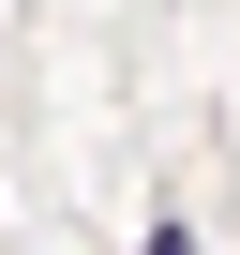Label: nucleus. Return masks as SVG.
Here are the masks:
<instances>
[{
  "instance_id": "1",
  "label": "nucleus",
  "mask_w": 240,
  "mask_h": 255,
  "mask_svg": "<svg viewBox=\"0 0 240 255\" xmlns=\"http://www.w3.org/2000/svg\"><path fill=\"white\" fill-rule=\"evenodd\" d=\"M135 255H195V240H180V225H150V240H135Z\"/></svg>"
}]
</instances>
